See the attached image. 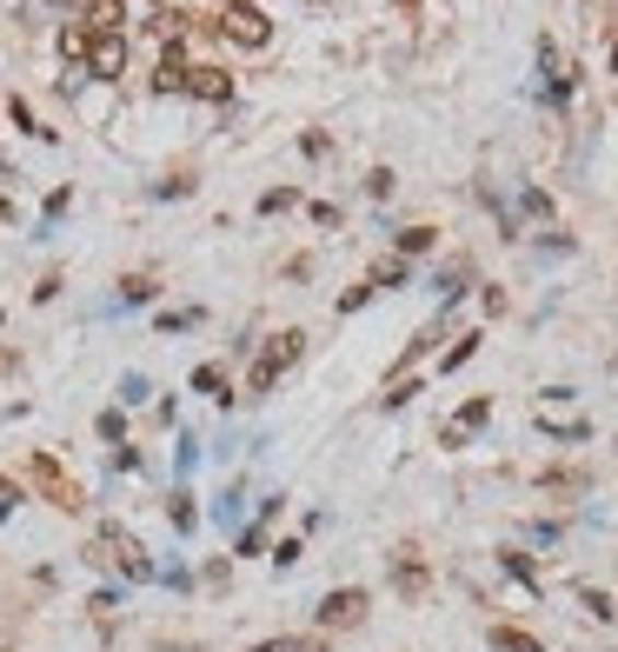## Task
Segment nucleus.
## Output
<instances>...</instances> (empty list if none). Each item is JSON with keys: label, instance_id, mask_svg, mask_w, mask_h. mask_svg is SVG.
<instances>
[{"label": "nucleus", "instance_id": "1", "mask_svg": "<svg viewBox=\"0 0 618 652\" xmlns=\"http://www.w3.org/2000/svg\"><path fill=\"white\" fill-rule=\"evenodd\" d=\"M300 353H306V334H300V326L273 334V340H267V353H259V360H253V373H246V393H273V380H280L287 366H300Z\"/></svg>", "mask_w": 618, "mask_h": 652}, {"label": "nucleus", "instance_id": "2", "mask_svg": "<svg viewBox=\"0 0 618 652\" xmlns=\"http://www.w3.org/2000/svg\"><path fill=\"white\" fill-rule=\"evenodd\" d=\"M220 34L233 40V47H267L273 40V21H267V8H259V0H226L220 8Z\"/></svg>", "mask_w": 618, "mask_h": 652}, {"label": "nucleus", "instance_id": "3", "mask_svg": "<svg viewBox=\"0 0 618 652\" xmlns=\"http://www.w3.org/2000/svg\"><path fill=\"white\" fill-rule=\"evenodd\" d=\"M360 619H366V593L360 586H339V593L319 599V626L326 632H346V626H360Z\"/></svg>", "mask_w": 618, "mask_h": 652}, {"label": "nucleus", "instance_id": "4", "mask_svg": "<svg viewBox=\"0 0 618 652\" xmlns=\"http://www.w3.org/2000/svg\"><path fill=\"white\" fill-rule=\"evenodd\" d=\"M94 546H107V552H114V566H120L127 580H153V559L133 546V533H120V526H101V539H94Z\"/></svg>", "mask_w": 618, "mask_h": 652}, {"label": "nucleus", "instance_id": "5", "mask_svg": "<svg viewBox=\"0 0 618 652\" xmlns=\"http://www.w3.org/2000/svg\"><path fill=\"white\" fill-rule=\"evenodd\" d=\"M86 73H94V80H120V73H127V34H94Z\"/></svg>", "mask_w": 618, "mask_h": 652}, {"label": "nucleus", "instance_id": "6", "mask_svg": "<svg viewBox=\"0 0 618 652\" xmlns=\"http://www.w3.org/2000/svg\"><path fill=\"white\" fill-rule=\"evenodd\" d=\"M187 80H194L187 47H180V40H166V54H160V67H153V94H187Z\"/></svg>", "mask_w": 618, "mask_h": 652}, {"label": "nucleus", "instance_id": "7", "mask_svg": "<svg viewBox=\"0 0 618 652\" xmlns=\"http://www.w3.org/2000/svg\"><path fill=\"white\" fill-rule=\"evenodd\" d=\"M187 94H194V101H213V107H226V101H233V73H226V67H194Z\"/></svg>", "mask_w": 618, "mask_h": 652}, {"label": "nucleus", "instance_id": "8", "mask_svg": "<svg viewBox=\"0 0 618 652\" xmlns=\"http://www.w3.org/2000/svg\"><path fill=\"white\" fill-rule=\"evenodd\" d=\"M86 54H94V27H86V21H67V27H60V60H67L73 73H86Z\"/></svg>", "mask_w": 618, "mask_h": 652}, {"label": "nucleus", "instance_id": "9", "mask_svg": "<svg viewBox=\"0 0 618 652\" xmlns=\"http://www.w3.org/2000/svg\"><path fill=\"white\" fill-rule=\"evenodd\" d=\"M80 21L94 27V34H120V27H127V0H86Z\"/></svg>", "mask_w": 618, "mask_h": 652}, {"label": "nucleus", "instance_id": "10", "mask_svg": "<svg viewBox=\"0 0 618 652\" xmlns=\"http://www.w3.org/2000/svg\"><path fill=\"white\" fill-rule=\"evenodd\" d=\"M486 420H492V399H473V406H466V414H459L446 433H439V440H446V446H459V440H466V433H479Z\"/></svg>", "mask_w": 618, "mask_h": 652}, {"label": "nucleus", "instance_id": "11", "mask_svg": "<svg viewBox=\"0 0 618 652\" xmlns=\"http://www.w3.org/2000/svg\"><path fill=\"white\" fill-rule=\"evenodd\" d=\"M246 652H326V639L313 632V639H259V645H246Z\"/></svg>", "mask_w": 618, "mask_h": 652}, {"label": "nucleus", "instance_id": "12", "mask_svg": "<svg viewBox=\"0 0 618 652\" xmlns=\"http://www.w3.org/2000/svg\"><path fill=\"white\" fill-rule=\"evenodd\" d=\"M492 645H499V652H539L533 632H512V626H492Z\"/></svg>", "mask_w": 618, "mask_h": 652}, {"label": "nucleus", "instance_id": "13", "mask_svg": "<svg viewBox=\"0 0 618 652\" xmlns=\"http://www.w3.org/2000/svg\"><path fill=\"white\" fill-rule=\"evenodd\" d=\"M399 593H425V566L412 552H399Z\"/></svg>", "mask_w": 618, "mask_h": 652}, {"label": "nucleus", "instance_id": "14", "mask_svg": "<svg viewBox=\"0 0 618 652\" xmlns=\"http://www.w3.org/2000/svg\"><path fill=\"white\" fill-rule=\"evenodd\" d=\"M153 293H160V287H153L147 273H127V280H120V300H127V306H140V300H153Z\"/></svg>", "mask_w": 618, "mask_h": 652}, {"label": "nucleus", "instance_id": "15", "mask_svg": "<svg viewBox=\"0 0 618 652\" xmlns=\"http://www.w3.org/2000/svg\"><path fill=\"white\" fill-rule=\"evenodd\" d=\"M194 393H207V399H226V373H220V366H200V373H194Z\"/></svg>", "mask_w": 618, "mask_h": 652}, {"label": "nucleus", "instance_id": "16", "mask_svg": "<svg viewBox=\"0 0 618 652\" xmlns=\"http://www.w3.org/2000/svg\"><path fill=\"white\" fill-rule=\"evenodd\" d=\"M499 566H505V573H512V580H525V586H539V573H533V559H525V552H499Z\"/></svg>", "mask_w": 618, "mask_h": 652}, {"label": "nucleus", "instance_id": "17", "mask_svg": "<svg viewBox=\"0 0 618 652\" xmlns=\"http://www.w3.org/2000/svg\"><path fill=\"white\" fill-rule=\"evenodd\" d=\"M425 247H432V226H406L399 233V254H425Z\"/></svg>", "mask_w": 618, "mask_h": 652}, {"label": "nucleus", "instance_id": "18", "mask_svg": "<svg viewBox=\"0 0 618 652\" xmlns=\"http://www.w3.org/2000/svg\"><path fill=\"white\" fill-rule=\"evenodd\" d=\"M473 353H479V334H466V340H459V347H453V353H446V360H439V366H446V373H453V366H466V360H473Z\"/></svg>", "mask_w": 618, "mask_h": 652}, {"label": "nucleus", "instance_id": "19", "mask_svg": "<svg viewBox=\"0 0 618 652\" xmlns=\"http://www.w3.org/2000/svg\"><path fill=\"white\" fill-rule=\"evenodd\" d=\"M194 520H200V513H194V500H187V493H173V526L194 533Z\"/></svg>", "mask_w": 618, "mask_h": 652}, {"label": "nucleus", "instance_id": "20", "mask_svg": "<svg viewBox=\"0 0 618 652\" xmlns=\"http://www.w3.org/2000/svg\"><path fill=\"white\" fill-rule=\"evenodd\" d=\"M366 194L386 200V194H393V167H373V174H366Z\"/></svg>", "mask_w": 618, "mask_h": 652}, {"label": "nucleus", "instance_id": "21", "mask_svg": "<svg viewBox=\"0 0 618 652\" xmlns=\"http://www.w3.org/2000/svg\"><path fill=\"white\" fill-rule=\"evenodd\" d=\"M287 207H293V187H273L267 200H259V213H287Z\"/></svg>", "mask_w": 618, "mask_h": 652}, {"label": "nucleus", "instance_id": "22", "mask_svg": "<svg viewBox=\"0 0 618 652\" xmlns=\"http://www.w3.org/2000/svg\"><path fill=\"white\" fill-rule=\"evenodd\" d=\"M8 114H14V127H21V133H40V127H34V107H27V101H8Z\"/></svg>", "mask_w": 618, "mask_h": 652}, {"label": "nucleus", "instance_id": "23", "mask_svg": "<svg viewBox=\"0 0 618 652\" xmlns=\"http://www.w3.org/2000/svg\"><path fill=\"white\" fill-rule=\"evenodd\" d=\"M120 399H127V406H140V399H147V380H133V373H127V380H120Z\"/></svg>", "mask_w": 618, "mask_h": 652}, {"label": "nucleus", "instance_id": "24", "mask_svg": "<svg viewBox=\"0 0 618 652\" xmlns=\"http://www.w3.org/2000/svg\"><path fill=\"white\" fill-rule=\"evenodd\" d=\"M579 599H585V613H592V619H611V599H605V593H579Z\"/></svg>", "mask_w": 618, "mask_h": 652}, {"label": "nucleus", "instance_id": "25", "mask_svg": "<svg viewBox=\"0 0 618 652\" xmlns=\"http://www.w3.org/2000/svg\"><path fill=\"white\" fill-rule=\"evenodd\" d=\"M14 500H21V493H14V479H0V520L14 513Z\"/></svg>", "mask_w": 618, "mask_h": 652}, {"label": "nucleus", "instance_id": "26", "mask_svg": "<svg viewBox=\"0 0 618 652\" xmlns=\"http://www.w3.org/2000/svg\"><path fill=\"white\" fill-rule=\"evenodd\" d=\"M611 73H618V40H611Z\"/></svg>", "mask_w": 618, "mask_h": 652}, {"label": "nucleus", "instance_id": "27", "mask_svg": "<svg viewBox=\"0 0 618 652\" xmlns=\"http://www.w3.org/2000/svg\"><path fill=\"white\" fill-rule=\"evenodd\" d=\"M8 366H14V360H8V353H0V373H8Z\"/></svg>", "mask_w": 618, "mask_h": 652}, {"label": "nucleus", "instance_id": "28", "mask_svg": "<svg viewBox=\"0 0 618 652\" xmlns=\"http://www.w3.org/2000/svg\"><path fill=\"white\" fill-rule=\"evenodd\" d=\"M73 8H86V0H73Z\"/></svg>", "mask_w": 618, "mask_h": 652}]
</instances>
